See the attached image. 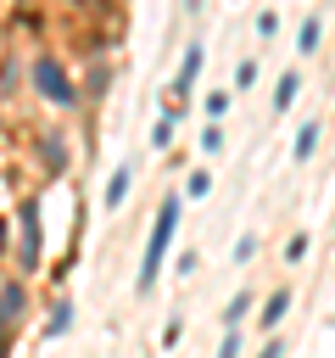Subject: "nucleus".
I'll return each instance as SVG.
<instances>
[{
    "mask_svg": "<svg viewBox=\"0 0 335 358\" xmlns=\"http://www.w3.org/2000/svg\"><path fill=\"white\" fill-rule=\"evenodd\" d=\"M173 229H179V196H168V201L156 207V224H151V235H145L140 274H134V291H140V296L156 285V274H162V263H168V246H173Z\"/></svg>",
    "mask_w": 335,
    "mask_h": 358,
    "instance_id": "obj_1",
    "label": "nucleus"
},
{
    "mask_svg": "<svg viewBox=\"0 0 335 358\" xmlns=\"http://www.w3.org/2000/svg\"><path fill=\"white\" fill-rule=\"evenodd\" d=\"M34 90H39L50 106H73V101H78V84L67 78V67H61L56 56H39V62H34Z\"/></svg>",
    "mask_w": 335,
    "mask_h": 358,
    "instance_id": "obj_2",
    "label": "nucleus"
},
{
    "mask_svg": "<svg viewBox=\"0 0 335 358\" xmlns=\"http://www.w3.org/2000/svg\"><path fill=\"white\" fill-rule=\"evenodd\" d=\"M22 319H28V280L11 274V280H0V336H11Z\"/></svg>",
    "mask_w": 335,
    "mask_h": 358,
    "instance_id": "obj_3",
    "label": "nucleus"
},
{
    "mask_svg": "<svg viewBox=\"0 0 335 358\" xmlns=\"http://www.w3.org/2000/svg\"><path fill=\"white\" fill-rule=\"evenodd\" d=\"M39 252H45V224H39V196L22 201V274L39 268Z\"/></svg>",
    "mask_w": 335,
    "mask_h": 358,
    "instance_id": "obj_4",
    "label": "nucleus"
},
{
    "mask_svg": "<svg viewBox=\"0 0 335 358\" xmlns=\"http://www.w3.org/2000/svg\"><path fill=\"white\" fill-rule=\"evenodd\" d=\"M201 62H207V50H201V45H190V50H184V62H179V73H173V95H179V101L190 95V84H195Z\"/></svg>",
    "mask_w": 335,
    "mask_h": 358,
    "instance_id": "obj_5",
    "label": "nucleus"
},
{
    "mask_svg": "<svg viewBox=\"0 0 335 358\" xmlns=\"http://www.w3.org/2000/svg\"><path fill=\"white\" fill-rule=\"evenodd\" d=\"M285 313H290V291H285V285H279V291H274V296H268V302H262V313H257V319H262V330H268V336H274V330H279V324H285Z\"/></svg>",
    "mask_w": 335,
    "mask_h": 358,
    "instance_id": "obj_6",
    "label": "nucleus"
},
{
    "mask_svg": "<svg viewBox=\"0 0 335 358\" xmlns=\"http://www.w3.org/2000/svg\"><path fill=\"white\" fill-rule=\"evenodd\" d=\"M246 313H251V291H234V296L223 302V313H218V319H223V330H240V324H246Z\"/></svg>",
    "mask_w": 335,
    "mask_h": 358,
    "instance_id": "obj_7",
    "label": "nucleus"
},
{
    "mask_svg": "<svg viewBox=\"0 0 335 358\" xmlns=\"http://www.w3.org/2000/svg\"><path fill=\"white\" fill-rule=\"evenodd\" d=\"M318 39H324V17L313 11V17L296 28V50H302V56H313V50H318Z\"/></svg>",
    "mask_w": 335,
    "mask_h": 358,
    "instance_id": "obj_8",
    "label": "nucleus"
},
{
    "mask_svg": "<svg viewBox=\"0 0 335 358\" xmlns=\"http://www.w3.org/2000/svg\"><path fill=\"white\" fill-rule=\"evenodd\" d=\"M61 330H73V296H61V302L50 308V319H45V341H56Z\"/></svg>",
    "mask_w": 335,
    "mask_h": 358,
    "instance_id": "obj_9",
    "label": "nucleus"
},
{
    "mask_svg": "<svg viewBox=\"0 0 335 358\" xmlns=\"http://www.w3.org/2000/svg\"><path fill=\"white\" fill-rule=\"evenodd\" d=\"M296 95H302V73H279V84H274V112H285Z\"/></svg>",
    "mask_w": 335,
    "mask_h": 358,
    "instance_id": "obj_10",
    "label": "nucleus"
},
{
    "mask_svg": "<svg viewBox=\"0 0 335 358\" xmlns=\"http://www.w3.org/2000/svg\"><path fill=\"white\" fill-rule=\"evenodd\" d=\"M128 179H134V168L123 162V168L106 179V190H100V196H106V207H123V196H128Z\"/></svg>",
    "mask_w": 335,
    "mask_h": 358,
    "instance_id": "obj_11",
    "label": "nucleus"
},
{
    "mask_svg": "<svg viewBox=\"0 0 335 358\" xmlns=\"http://www.w3.org/2000/svg\"><path fill=\"white\" fill-rule=\"evenodd\" d=\"M318 134H324L318 123H302V129H296V151H290V157H296V162H307V157L318 151Z\"/></svg>",
    "mask_w": 335,
    "mask_h": 358,
    "instance_id": "obj_12",
    "label": "nucleus"
},
{
    "mask_svg": "<svg viewBox=\"0 0 335 358\" xmlns=\"http://www.w3.org/2000/svg\"><path fill=\"white\" fill-rule=\"evenodd\" d=\"M151 145H156V151H168V145H173V112H162V117H156V129H151Z\"/></svg>",
    "mask_w": 335,
    "mask_h": 358,
    "instance_id": "obj_13",
    "label": "nucleus"
},
{
    "mask_svg": "<svg viewBox=\"0 0 335 358\" xmlns=\"http://www.w3.org/2000/svg\"><path fill=\"white\" fill-rule=\"evenodd\" d=\"M207 190H212V173H207V168H195V173H184V196H195V201H201Z\"/></svg>",
    "mask_w": 335,
    "mask_h": 358,
    "instance_id": "obj_14",
    "label": "nucleus"
},
{
    "mask_svg": "<svg viewBox=\"0 0 335 358\" xmlns=\"http://www.w3.org/2000/svg\"><path fill=\"white\" fill-rule=\"evenodd\" d=\"M39 157H45V168L56 173V168H61V140H50V134H45V140H39Z\"/></svg>",
    "mask_w": 335,
    "mask_h": 358,
    "instance_id": "obj_15",
    "label": "nucleus"
},
{
    "mask_svg": "<svg viewBox=\"0 0 335 358\" xmlns=\"http://www.w3.org/2000/svg\"><path fill=\"white\" fill-rule=\"evenodd\" d=\"M251 84H257V62H251V56H246V62H240V67H234V90H251Z\"/></svg>",
    "mask_w": 335,
    "mask_h": 358,
    "instance_id": "obj_16",
    "label": "nucleus"
},
{
    "mask_svg": "<svg viewBox=\"0 0 335 358\" xmlns=\"http://www.w3.org/2000/svg\"><path fill=\"white\" fill-rule=\"evenodd\" d=\"M223 112H229V90H212V95H207V117H212V123H218V117H223Z\"/></svg>",
    "mask_w": 335,
    "mask_h": 358,
    "instance_id": "obj_17",
    "label": "nucleus"
},
{
    "mask_svg": "<svg viewBox=\"0 0 335 358\" xmlns=\"http://www.w3.org/2000/svg\"><path fill=\"white\" fill-rule=\"evenodd\" d=\"M251 257H257V235H240L234 241V263H251Z\"/></svg>",
    "mask_w": 335,
    "mask_h": 358,
    "instance_id": "obj_18",
    "label": "nucleus"
},
{
    "mask_svg": "<svg viewBox=\"0 0 335 358\" xmlns=\"http://www.w3.org/2000/svg\"><path fill=\"white\" fill-rule=\"evenodd\" d=\"M302 257H307V235H290L285 241V263H302Z\"/></svg>",
    "mask_w": 335,
    "mask_h": 358,
    "instance_id": "obj_19",
    "label": "nucleus"
},
{
    "mask_svg": "<svg viewBox=\"0 0 335 358\" xmlns=\"http://www.w3.org/2000/svg\"><path fill=\"white\" fill-rule=\"evenodd\" d=\"M218 358H240V330H223V341H218Z\"/></svg>",
    "mask_w": 335,
    "mask_h": 358,
    "instance_id": "obj_20",
    "label": "nucleus"
},
{
    "mask_svg": "<svg viewBox=\"0 0 335 358\" xmlns=\"http://www.w3.org/2000/svg\"><path fill=\"white\" fill-rule=\"evenodd\" d=\"M201 145H207V151H223V129L207 123V129H201Z\"/></svg>",
    "mask_w": 335,
    "mask_h": 358,
    "instance_id": "obj_21",
    "label": "nucleus"
},
{
    "mask_svg": "<svg viewBox=\"0 0 335 358\" xmlns=\"http://www.w3.org/2000/svg\"><path fill=\"white\" fill-rule=\"evenodd\" d=\"M257 34H262V39L279 34V11H262V17H257Z\"/></svg>",
    "mask_w": 335,
    "mask_h": 358,
    "instance_id": "obj_22",
    "label": "nucleus"
},
{
    "mask_svg": "<svg viewBox=\"0 0 335 358\" xmlns=\"http://www.w3.org/2000/svg\"><path fill=\"white\" fill-rule=\"evenodd\" d=\"M257 358H285V341H279V330L262 341V352H257Z\"/></svg>",
    "mask_w": 335,
    "mask_h": 358,
    "instance_id": "obj_23",
    "label": "nucleus"
},
{
    "mask_svg": "<svg viewBox=\"0 0 335 358\" xmlns=\"http://www.w3.org/2000/svg\"><path fill=\"white\" fill-rule=\"evenodd\" d=\"M0 358H11V336H0Z\"/></svg>",
    "mask_w": 335,
    "mask_h": 358,
    "instance_id": "obj_24",
    "label": "nucleus"
},
{
    "mask_svg": "<svg viewBox=\"0 0 335 358\" xmlns=\"http://www.w3.org/2000/svg\"><path fill=\"white\" fill-rule=\"evenodd\" d=\"M0 252H6V218H0Z\"/></svg>",
    "mask_w": 335,
    "mask_h": 358,
    "instance_id": "obj_25",
    "label": "nucleus"
}]
</instances>
